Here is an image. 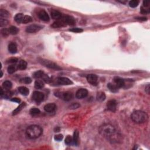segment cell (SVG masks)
I'll return each mask as SVG.
<instances>
[{
  "label": "cell",
  "mask_w": 150,
  "mask_h": 150,
  "mask_svg": "<svg viewBox=\"0 0 150 150\" xmlns=\"http://www.w3.org/2000/svg\"><path fill=\"white\" fill-rule=\"evenodd\" d=\"M114 83H116V86L118 88H120V87H123L125 85V82L123 79L120 78L119 77H116L114 79Z\"/></svg>",
  "instance_id": "9a60e30c"
},
{
  "label": "cell",
  "mask_w": 150,
  "mask_h": 150,
  "mask_svg": "<svg viewBox=\"0 0 150 150\" xmlns=\"http://www.w3.org/2000/svg\"><path fill=\"white\" fill-rule=\"evenodd\" d=\"M9 31L10 34L11 35H16L18 33L19 30L17 27L14 26H11L9 28Z\"/></svg>",
  "instance_id": "4316f807"
},
{
  "label": "cell",
  "mask_w": 150,
  "mask_h": 150,
  "mask_svg": "<svg viewBox=\"0 0 150 150\" xmlns=\"http://www.w3.org/2000/svg\"><path fill=\"white\" fill-rule=\"evenodd\" d=\"M131 120L137 124H142L146 122L148 119V114L141 110H136L131 115Z\"/></svg>",
  "instance_id": "3957f363"
},
{
  "label": "cell",
  "mask_w": 150,
  "mask_h": 150,
  "mask_svg": "<svg viewBox=\"0 0 150 150\" xmlns=\"http://www.w3.org/2000/svg\"><path fill=\"white\" fill-rule=\"evenodd\" d=\"M32 98L34 101L37 103H40L44 100V94L40 91H35L33 93Z\"/></svg>",
  "instance_id": "ba28073f"
},
{
  "label": "cell",
  "mask_w": 150,
  "mask_h": 150,
  "mask_svg": "<svg viewBox=\"0 0 150 150\" xmlns=\"http://www.w3.org/2000/svg\"><path fill=\"white\" fill-rule=\"evenodd\" d=\"M88 95V91L86 89H80L76 91V97L79 99L86 98Z\"/></svg>",
  "instance_id": "9c48e42d"
},
{
  "label": "cell",
  "mask_w": 150,
  "mask_h": 150,
  "mask_svg": "<svg viewBox=\"0 0 150 150\" xmlns=\"http://www.w3.org/2000/svg\"><path fill=\"white\" fill-rule=\"evenodd\" d=\"M25 105H26L25 103H22L21 104V105H19L13 112H12V115H16L17 114H18L19 112L25 107Z\"/></svg>",
  "instance_id": "603a6c76"
},
{
  "label": "cell",
  "mask_w": 150,
  "mask_h": 150,
  "mask_svg": "<svg viewBox=\"0 0 150 150\" xmlns=\"http://www.w3.org/2000/svg\"><path fill=\"white\" fill-rule=\"evenodd\" d=\"M26 67H27V63H26L25 60H21L19 61L18 66V68L19 69H20V70H25Z\"/></svg>",
  "instance_id": "cb8c5ba5"
},
{
  "label": "cell",
  "mask_w": 150,
  "mask_h": 150,
  "mask_svg": "<svg viewBox=\"0 0 150 150\" xmlns=\"http://www.w3.org/2000/svg\"><path fill=\"white\" fill-rule=\"evenodd\" d=\"M12 96V93L9 90H7L6 91L4 92V98H11V96ZM2 96V97H3Z\"/></svg>",
  "instance_id": "8d00e7d4"
},
{
  "label": "cell",
  "mask_w": 150,
  "mask_h": 150,
  "mask_svg": "<svg viewBox=\"0 0 150 150\" xmlns=\"http://www.w3.org/2000/svg\"><path fill=\"white\" fill-rule=\"evenodd\" d=\"M107 107L109 110L115 112L117 109V102L115 100H110L107 103Z\"/></svg>",
  "instance_id": "8fae6325"
},
{
  "label": "cell",
  "mask_w": 150,
  "mask_h": 150,
  "mask_svg": "<svg viewBox=\"0 0 150 150\" xmlns=\"http://www.w3.org/2000/svg\"><path fill=\"white\" fill-rule=\"evenodd\" d=\"M56 109V105L54 103H49L44 106V110L46 112H53Z\"/></svg>",
  "instance_id": "4fadbf2b"
},
{
  "label": "cell",
  "mask_w": 150,
  "mask_h": 150,
  "mask_svg": "<svg viewBox=\"0 0 150 150\" xmlns=\"http://www.w3.org/2000/svg\"><path fill=\"white\" fill-rule=\"evenodd\" d=\"M12 86V83L10 81H8V80H6L2 83V87L6 90H9V89H11Z\"/></svg>",
  "instance_id": "d4e9b609"
},
{
  "label": "cell",
  "mask_w": 150,
  "mask_h": 150,
  "mask_svg": "<svg viewBox=\"0 0 150 150\" xmlns=\"http://www.w3.org/2000/svg\"><path fill=\"white\" fill-rule=\"evenodd\" d=\"M107 87L109 88L110 91L112 93H116L119 90V88L116 86V85H114L112 83H109L107 85Z\"/></svg>",
  "instance_id": "484cf974"
},
{
  "label": "cell",
  "mask_w": 150,
  "mask_h": 150,
  "mask_svg": "<svg viewBox=\"0 0 150 150\" xmlns=\"http://www.w3.org/2000/svg\"><path fill=\"white\" fill-rule=\"evenodd\" d=\"M79 107H80V105H79L78 103H73L71 105H70V109H76L79 108Z\"/></svg>",
  "instance_id": "ee69618b"
},
{
  "label": "cell",
  "mask_w": 150,
  "mask_h": 150,
  "mask_svg": "<svg viewBox=\"0 0 150 150\" xmlns=\"http://www.w3.org/2000/svg\"><path fill=\"white\" fill-rule=\"evenodd\" d=\"M42 29V26L39 25L32 24L26 28V32L28 33H30V34H32V33H35L39 31Z\"/></svg>",
  "instance_id": "5b68a950"
},
{
  "label": "cell",
  "mask_w": 150,
  "mask_h": 150,
  "mask_svg": "<svg viewBox=\"0 0 150 150\" xmlns=\"http://www.w3.org/2000/svg\"><path fill=\"white\" fill-rule=\"evenodd\" d=\"M39 62L46 67L49 68L50 69H55V70H60L61 69V68L58 65H57L56 63L52 62V61L45 60V59H40Z\"/></svg>",
  "instance_id": "277c9868"
},
{
  "label": "cell",
  "mask_w": 150,
  "mask_h": 150,
  "mask_svg": "<svg viewBox=\"0 0 150 150\" xmlns=\"http://www.w3.org/2000/svg\"><path fill=\"white\" fill-rule=\"evenodd\" d=\"M23 18H24V16L22 13H19L17 14L15 16V21L17 23H20L21 22H22Z\"/></svg>",
  "instance_id": "7402d4cb"
},
{
  "label": "cell",
  "mask_w": 150,
  "mask_h": 150,
  "mask_svg": "<svg viewBox=\"0 0 150 150\" xmlns=\"http://www.w3.org/2000/svg\"><path fill=\"white\" fill-rule=\"evenodd\" d=\"M8 51L12 54L16 53L17 52V46H16V44L14 43H11L8 45Z\"/></svg>",
  "instance_id": "ac0fdd59"
},
{
  "label": "cell",
  "mask_w": 150,
  "mask_h": 150,
  "mask_svg": "<svg viewBox=\"0 0 150 150\" xmlns=\"http://www.w3.org/2000/svg\"><path fill=\"white\" fill-rule=\"evenodd\" d=\"M150 3V1H143V7H144L148 8L149 7Z\"/></svg>",
  "instance_id": "bcb514c9"
},
{
  "label": "cell",
  "mask_w": 150,
  "mask_h": 150,
  "mask_svg": "<svg viewBox=\"0 0 150 150\" xmlns=\"http://www.w3.org/2000/svg\"><path fill=\"white\" fill-rule=\"evenodd\" d=\"M65 142L67 145H70V144H72V142H73V138L70 135H68L65 138Z\"/></svg>",
  "instance_id": "e575fe53"
},
{
  "label": "cell",
  "mask_w": 150,
  "mask_h": 150,
  "mask_svg": "<svg viewBox=\"0 0 150 150\" xmlns=\"http://www.w3.org/2000/svg\"><path fill=\"white\" fill-rule=\"evenodd\" d=\"M2 76H3V73H2V71L1 70V77H2Z\"/></svg>",
  "instance_id": "816d5d0a"
},
{
  "label": "cell",
  "mask_w": 150,
  "mask_h": 150,
  "mask_svg": "<svg viewBox=\"0 0 150 150\" xmlns=\"http://www.w3.org/2000/svg\"><path fill=\"white\" fill-rule=\"evenodd\" d=\"M11 100L12 101H14V102H15V103H19L21 102V100L19 99V98H12L11 99Z\"/></svg>",
  "instance_id": "7dc6e473"
},
{
  "label": "cell",
  "mask_w": 150,
  "mask_h": 150,
  "mask_svg": "<svg viewBox=\"0 0 150 150\" xmlns=\"http://www.w3.org/2000/svg\"><path fill=\"white\" fill-rule=\"evenodd\" d=\"M42 80L46 83H48L51 82V79H50V77L47 75H45V73H44V75H43V76L42 77Z\"/></svg>",
  "instance_id": "ab89813d"
},
{
  "label": "cell",
  "mask_w": 150,
  "mask_h": 150,
  "mask_svg": "<svg viewBox=\"0 0 150 150\" xmlns=\"http://www.w3.org/2000/svg\"><path fill=\"white\" fill-rule=\"evenodd\" d=\"M61 20L63 21L64 23H66V25H69L73 26L76 23L74 18L70 15H65V16H62Z\"/></svg>",
  "instance_id": "8992f818"
},
{
  "label": "cell",
  "mask_w": 150,
  "mask_h": 150,
  "mask_svg": "<svg viewBox=\"0 0 150 150\" xmlns=\"http://www.w3.org/2000/svg\"><path fill=\"white\" fill-rule=\"evenodd\" d=\"M38 16L41 20L44 21H49L50 19L49 15L47 14V12L44 10H41L39 12Z\"/></svg>",
  "instance_id": "5bb4252c"
},
{
  "label": "cell",
  "mask_w": 150,
  "mask_h": 150,
  "mask_svg": "<svg viewBox=\"0 0 150 150\" xmlns=\"http://www.w3.org/2000/svg\"><path fill=\"white\" fill-rule=\"evenodd\" d=\"M44 87V83L43 80H39L38 79L35 82V87L38 89H40L43 88Z\"/></svg>",
  "instance_id": "44dd1931"
},
{
  "label": "cell",
  "mask_w": 150,
  "mask_h": 150,
  "mask_svg": "<svg viewBox=\"0 0 150 150\" xmlns=\"http://www.w3.org/2000/svg\"><path fill=\"white\" fill-rule=\"evenodd\" d=\"M150 8H146V7H142L141 8V12L142 14H148L150 13Z\"/></svg>",
  "instance_id": "60d3db41"
},
{
  "label": "cell",
  "mask_w": 150,
  "mask_h": 150,
  "mask_svg": "<svg viewBox=\"0 0 150 150\" xmlns=\"http://www.w3.org/2000/svg\"><path fill=\"white\" fill-rule=\"evenodd\" d=\"M97 100L98 101H104L105 98V95L103 92H99L97 94Z\"/></svg>",
  "instance_id": "f1b7e54d"
},
{
  "label": "cell",
  "mask_w": 150,
  "mask_h": 150,
  "mask_svg": "<svg viewBox=\"0 0 150 150\" xmlns=\"http://www.w3.org/2000/svg\"><path fill=\"white\" fill-rule=\"evenodd\" d=\"M57 82L58 84L61 85H70L73 84L71 80L66 77H59L57 79Z\"/></svg>",
  "instance_id": "30bf717a"
},
{
  "label": "cell",
  "mask_w": 150,
  "mask_h": 150,
  "mask_svg": "<svg viewBox=\"0 0 150 150\" xmlns=\"http://www.w3.org/2000/svg\"><path fill=\"white\" fill-rule=\"evenodd\" d=\"M137 19H139V20H142V21H146L147 18L145 17H139L137 18Z\"/></svg>",
  "instance_id": "681fc988"
},
{
  "label": "cell",
  "mask_w": 150,
  "mask_h": 150,
  "mask_svg": "<svg viewBox=\"0 0 150 150\" xmlns=\"http://www.w3.org/2000/svg\"><path fill=\"white\" fill-rule=\"evenodd\" d=\"M0 91H1V93H0V95H1V97H2L4 96V91H3V90H2V88L0 89Z\"/></svg>",
  "instance_id": "f907efd6"
},
{
  "label": "cell",
  "mask_w": 150,
  "mask_h": 150,
  "mask_svg": "<svg viewBox=\"0 0 150 150\" xmlns=\"http://www.w3.org/2000/svg\"><path fill=\"white\" fill-rule=\"evenodd\" d=\"M63 138V136L62 134H58V135H56L55 136V140H56V141H61V140H62Z\"/></svg>",
  "instance_id": "7bdbcfd3"
},
{
  "label": "cell",
  "mask_w": 150,
  "mask_h": 150,
  "mask_svg": "<svg viewBox=\"0 0 150 150\" xmlns=\"http://www.w3.org/2000/svg\"><path fill=\"white\" fill-rule=\"evenodd\" d=\"M87 80L90 84L93 86H97L98 84V77L96 75L90 74L87 76Z\"/></svg>",
  "instance_id": "52a82bcc"
},
{
  "label": "cell",
  "mask_w": 150,
  "mask_h": 150,
  "mask_svg": "<svg viewBox=\"0 0 150 150\" xmlns=\"http://www.w3.org/2000/svg\"><path fill=\"white\" fill-rule=\"evenodd\" d=\"M15 70H16V69H15V66L14 65H11V66H8L7 69L8 73H9V74H12L13 73H14Z\"/></svg>",
  "instance_id": "74e56055"
},
{
  "label": "cell",
  "mask_w": 150,
  "mask_h": 150,
  "mask_svg": "<svg viewBox=\"0 0 150 150\" xmlns=\"http://www.w3.org/2000/svg\"><path fill=\"white\" fill-rule=\"evenodd\" d=\"M59 94L60 96V98L65 101H70L73 98V94L69 91H66V92L62 93Z\"/></svg>",
  "instance_id": "7c38bea8"
},
{
  "label": "cell",
  "mask_w": 150,
  "mask_h": 150,
  "mask_svg": "<svg viewBox=\"0 0 150 150\" xmlns=\"http://www.w3.org/2000/svg\"><path fill=\"white\" fill-rule=\"evenodd\" d=\"M8 23H9V22H8L6 19H0V26H1V27L7 25Z\"/></svg>",
  "instance_id": "f35d334b"
},
{
  "label": "cell",
  "mask_w": 150,
  "mask_h": 150,
  "mask_svg": "<svg viewBox=\"0 0 150 150\" xmlns=\"http://www.w3.org/2000/svg\"><path fill=\"white\" fill-rule=\"evenodd\" d=\"M1 35H2L4 37H7V36H8V35L10 34L9 31V29H7V28L2 29V30H1Z\"/></svg>",
  "instance_id": "d590c367"
},
{
  "label": "cell",
  "mask_w": 150,
  "mask_h": 150,
  "mask_svg": "<svg viewBox=\"0 0 150 150\" xmlns=\"http://www.w3.org/2000/svg\"><path fill=\"white\" fill-rule=\"evenodd\" d=\"M32 18L31 16H29V15H25V16H24V18H23L22 23H30V22H32Z\"/></svg>",
  "instance_id": "d6a6232c"
},
{
  "label": "cell",
  "mask_w": 150,
  "mask_h": 150,
  "mask_svg": "<svg viewBox=\"0 0 150 150\" xmlns=\"http://www.w3.org/2000/svg\"><path fill=\"white\" fill-rule=\"evenodd\" d=\"M101 135L108 140L112 143H117L121 141V135L117 133L116 128L110 124H105L98 129Z\"/></svg>",
  "instance_id": "6da1fadb"
},
{
  "label": "cell",
  "mask_w": 150,
  "mask_h": 150,
  "mask_svg": "<svg viewBox=\"0 0 150 150\" xmlns=\"http://www.w3.org/2000/svg\"><path fill=\"white\" fill-rule=\"evenodd\" d=\"M18 91L23 96H27L29 94V90L27 87L25 86H21L18 87Z\"/></svg>",
  "instance_id": "ffe728a7"
},
{
  "label": "cell",
  "mask_w": 150,
  "mask_h": 150,
  "mask_svg": "<svg viewBox=\"0 0 150 150\" xmlns=\"http://www.w3.org/2000/svg\"><path fill=\"white\" fill-rule=\"evenodd\" d=\"M51 16L53 19H59L62 18V14L60 12L57 10L53 9L51 12Z\"/></svg>",
  "instance_id": "2e32d148"
},
{
  "label": "cell",
  "mask_w": 150,
  "mask_h": 150,
  "mask_svg": "<svg viewBox=\"0 0 150 150\" xmlns=\"http://www.w3.org/2000/svg\"><path fill=\"white\" fill-rule=\"evenodd\" d=\"M9 16H10V14L7 11L4 9H1L0 10V17H1V18H8Z\"/></svg>",
  "instance_id": "d6986e66"
},
{
  "label": "cell",
  "mask_w": 150,
  "mask_h": 150,
  "mask_svg": "<svg viewBox=\"0 0 150 150\" xmlns=\"http://www.w3.org/2000/svg\"><path fill=\"white\" fill-rule=\"evenodd\" d=\"M32 80L30 77H24V78L21 79L20 80V82L22 83H25V84H30V83H31Z\"/></svg>",
  "instance_id": "836d02e7"
},
{
  "label": "cell",
  "mask_w": 150,
  "mask_h": 150,
  "mask_svg": "<svg viewBox=\"0 0 150 150\" xmlns=\"http://www.w3.org/2000/svg\"><path fill=\"white\" fill-rule=\"evenodd\" d=\"M18 60L17 58H11L8 61V62L10 63H16L18 62Z\"/></svg>",
  "instance_id": "f6af8a7d"
},
{
  "label": "cell",
  "mask_w": 150,
  "mask_h": 150,
  "mask_svg": "<svg viewBox=\"0 0 150 150\" xmlns=\"http://www.w3.org/2000/svg\"><path fill=\"white\" fill-rule=\"evenodd\" d=\"M43 129L38 125H31L26 130V135L30 139H36L42 135Z\"/></svg>",
  "instance_id": "7a4b0ae2"
},
{
  "label": "cell",
  "mask_w": 150,
  "mask_h": 150,
  "mask_svg": "<svg viewBox=\"0 0 150 150\" xmlns=\"http://www.w3.org/2000/svg\"><path fill=\"white\" fill-rule=\"evenodd\" d=\"M78 140H79V132L77 131H75L73 138V142L75 145H77V144H78Z\"/></svg>",
  "instance_id": "f546056e"
},
{
  "label": "cell",
  "mask_w": 150,
  "mask_h": 150,
  "mask_svg": "<svg viewBox=\"0 0 150 150\" xmlns=\"http://www.w3.org/2000/svg\"><path fill=\"white\" fill-rule=\"evenodd\" d=\"M40 112H40L39 110L37 109V108H32L30 111V114L32 116H37L39 114H40Z\"/></svg>",
  "instance_id": "83f0119b"
},
{
  "label": "cell",
  "mask_w": 150,
  "mask_h": 150,
  "mask_svg": "<svg viewBox=\"0 0 150 150\" xmlns=\"http://www.w3.org/2000/svg\"><path fill=\"white\" fill-rule=\"evenodd\" d=\"M139 2L137 0H132L129 2V5L131 8H135L138 6Z\"/></svg>",
  "instance_id": "1f68e13d"
},
{
  "label": "cell",
  "mask_w": 150,
  "mask_h": 150,
  "mask_svg": "<svg viewBox=\"0 0 150 150\" xmlns=\"http://www.w3.org/2000/svg\"><path fill=\"white\" fill-rule=\"evenodd\" d=\"M66 23H64L63 21H56L52 25V27L54 28H62L64 27V26H66Z\"/></svg>",
  "instance_id": "e0dca14e"
},
{
  "label": "cell",
  "mask_w": 150,
  "mask_h": 150,
  "mask_svg": "<svg viewBox=\"0 0 150 150\" xmlns=\"http://www.w3.org/2000/svg\"><path fill=\"white\" fill-rule=\"evenodd\" d=\"M44 75V72L42 71V70H39V71L35 72L34 74V77L36 79L42 78V77Z\"/></svg>",
  "instance_id": "4dcf8cb0"
},
{
  "label": "cell",
  "mask_w": 150,
  "mask_h": 150,
  "mask_svg": "<svg viewBox=\"0 0 150 150\" xmlns=\"http://www.w3.org/2000/svg\"><path fill=\"white\" fill-rule=\"evenodd\" d=\"M145 91L147 92V93L148 94H150V84H148L145 88Z\"/></svg>",
  "instance_id": "c3c4849f"
},
{
  "label": "cell",
  "mask_w": 150,
  "mask_h": 150,
  "mask_svg": "<svg viewBox=\"0 0 150 150\" xmlns=\"http://www.w3.org/2000/svg\"><path fill=\"white\" fill-rule=\"evenodd\" d=\"M69 30L71 32H73L75 33H80L82 32L83 31V30L81 28H72Z\"/></svg>",
  "instance_id": "b9f144b4"
}]
</instances>
